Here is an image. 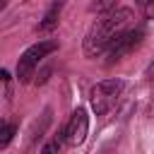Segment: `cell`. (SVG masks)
I'll list each match as a JSON object with an SVG mask.
<instances>
[{"mask_svg":"<svg viewBox=\"0 0 154 154\" xmlns=\"http://www.w3.org/2000/svg\"><path fill=\"white\" fill-rule=\"evenodd\" d=\"M132 24V10L128 7H116L106 14H101L87 31L84 36V55L87 58H99L106 53V48Z\"/></svg>","mask_w":154,"mask_h":154,"instance_id":"6da1fadb","label":"cell"},{"mask_svg":"<svg viewBox=\"0 0 154 154\" xmlns=\"http://www.w3.org/2000/svg\"><path fill=\"white\" fill-rule=\"evenodd\" d=\"M123 89H125V82L123 79H103V82L94 84L91 91H89V101H91L94 113L96 116H106L118 103Z\"/></svg>","mask_w":154,"mask_h":154,"instance_id":"7a4b0ae2","label":"cell"},{"mask_svg":"<svg viewBox=\"0 0 154 154\" xmlns=\"http://www.w3.org/2000/svg\"><path fill=\"white\" fill-rule=\"evenodd\" d=\"M55 48H58L55 41H38V43L29 46V48L22 53L19 63H17V77H19V82H29V79L34 77V70L38 67V63H41L46 55H51Z\"/></svg>","mask_w":154,"mask_h":154,"instance_id":"3957f363","label":"cell"},{"mask_svg":"<svg viewBox=\"0 0 154 154\" xmlns=\"http://www.w3.org/2000/svg\"><path fill=\"white\" fill-rule=\"evenodd\" d=\"M142 38H144V29L142 26H130L128 31H123L108 48H106V65H113V63H118L123 55H128L132 48H137L140 43H142Z\"/></svg>","mask_w":154,"mask_h":154,"instance_id":"277c9868","label":"cell"},{"mask_svg":"<svg viewBox=\"0 0 154 154\" xmlns=\"http://www.w3.org/2000/svg\"><path fill=\"white\" fill-rule=\"evenodd\" d=\"M87 132H89L87 111H84V108H77V111L70 116V120H67V125H65V130H63V137H65V142H67L70 147H77V144H82V142L87 140Z\"/></svg>","mask_w":154,"mask_h":154,"instance_id":"5b68a950","label":"cell"},{"mask_svg":"<svg viewBox=\"0 0 154 154\" xmlns=\"http://www.w3.org/2000/svg\"><path fill=\"white\" fill-rule=\"evenodd\" d=\"M60 10H63V0H53V2H51V7H48V10H46V14H43V22L38 24V29H41V31H48V29H53V26L58 24Z\"/></svg>","mask_w":154,"mask_h":154,"instance_id":"8992f818","label":"cell"},{"mask_svg":"<svg viewBox=\"0 0 154 154\" xmlns=\"http://www.w3.org/2000/svg\"><path fill=\"white\" fill-rule=\"evenodd\" d=\"M14 135H17V125L10 120H0V149H5Z\"/></svg>","mask_w":154,"mask_h":154,"instance_id":"52a82bcc","label":"cell"},{"mask_svg":"<svg viewBox=\"0 0 154 154\" xmlns=\"http://www.w3.org/2000/svg\"><path fill=\"white\" fill-rule=\"evenodd\" d=\"M140 12L147 17V19H154V0H135Z\"/></svg>","mask_w":154,"mask_h":154,"instance_id":"ba28073f","label":"cell"},{"mask_svg":"<svg viewBox=\"0 0 154 154\" xmlns=\"http://www.w3.org/2000/svg\"><path fill=\"white\" fill-rule=\"evenodd\" d=\"M65 137H53L51 142H46V147L41 149V154H58L60 152V142H63Z\"/></svg>","mask_w":154,"mask_h":154,"instance_id":"9c48e42d","label":"cell"},{"mask_svg":"<svg viewBox=\"0 0 154 154\" xmlns=\"http://www.w3.org/2000/svg\"><path fill=\"white\" fill-rule=\"evenodd\" d=\"M0 79H5V82L10 79V75H7V70H0Z\"/></svg>","mask_w":154,"mask_h":154,"instance_id":"30bf717a","label":"cell"},{"mask_svg":"<svg viewBox=\"0 0 154 154\" xmlns=\"http://www.w3.org/2000/svg\"><path fill=\"white\" fill-rule=\"evenodd\" d=\"M5 2H7V0H0V10H2V7H5Z\"/></svg>","mask_w":154,"mask_h":154,"instance_id":"8fae6325","label":"cell"}]
</instances>
